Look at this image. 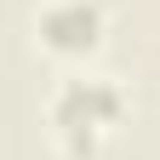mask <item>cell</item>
Instances as JSON below:
<instances>
[{"instance_id":"cell-2","label":"cell","mask_w":160,"mask_h":160,"mask_svg":"<svg viewBox=\"0 0 160 160\" xmlns=\"http://www.w3.org/2000/svg\"><path fill=\"white\" fill-rule=\"evenodd\" d=\"M34 29H40V40H46L52 52L86 57L97 40H103V6H97V0H52V6H40Z\"/></svg>"},{"instance_id":"cell-1","label":"cell","mask_w":160,"mask_h":160,"mask_svg":"<svg viewBox=\"0 0 160 160\" xmlns=\"http://www.w3.org/2000/svg\"><path fill=\"white\" fill-rule=\"evenodd\" d=\"M120 109H126V97H120L114 80H63L57 97H52V126L63 132V143L74 154H92L97 132L114 126Z\"/></svg>"}]
</instances>
